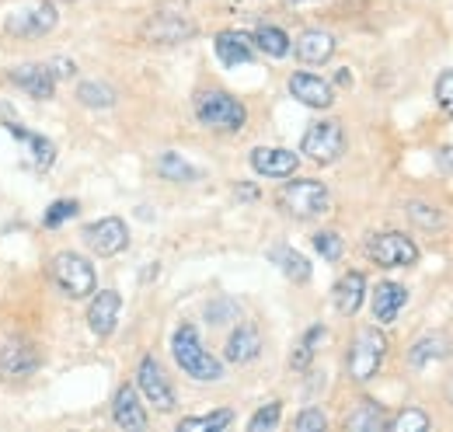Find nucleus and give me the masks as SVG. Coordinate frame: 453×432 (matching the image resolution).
I'll return each instance as SVG.
<instances>
[{"label":"nucleus","mask_w":453,"mask_h":432,"mask_svg":"<svg viewBox=\"0 0 453 432\" xmlns=\"http://www.w3.org/2000/svg\"><path fill=\"white\" fill-rule=\"evenodd\" d=\"M293 429L296 432H325L328 429V415L321 408H303L296 419H293Z\"/></svg>","instance_id":"e433bc0d"},{"label":"nucleus","mask_w":453,"mask_h":432,"mask_svg":"<svg viewBox=\"0 0 453 432\" xmlns=\"http://www.w3.org/2000/svg\"><path fill=\"white\" fill-rule=\"evenodd\" d=\"M366 258L380 269H411L418 262V244L401 230H377L363 244Z\"/></svg>","instance_id":"423d86ee"},{"label":"nucleus","mask_w":453,"mask_h":432,"mask_svg":"<svg viewBox=\"0 0 453 432\" xmlns=\"http://www.w3.org/2000/svg\"><path fill=\"white\" fill-rule=\"evenodd\" d=\"M450 405H453V383H450Z\"/></svg>","instance_id":"a18cd8bd"},{"label":"nucleus","mask_w":453,"mask_h":432,"mask_svg":"<svg viewBox=\"0 0 453 432\" xmlns=\"http://www.w3.org/2000/svg\"><path fill=\"white\" fill-rule=\"evenodd\" d=\"M300 154L314 164H335L345 154V129L339 119H318L300 140Z\"/></svg>","instance_id":"0eeeda50"},{"label":"nucleus","mask_w":453,"mask_h":432,"mask_svg":"<svg viewBox=\"0 0 453 432\" xmlns=\"http://www.w3.org/2000/svg\"><path fill=\"white\" fill-rule=\"evenodd\" d=\"M276 206L293 220H314V216H325L332 210V192L318 178H296V181H286L276 192Z\"/></svg>","instance_id":"7ed1b4c3"},{"label":"nucleus","mask_w":453,"mask_h":432,"mask_svg":"<svg viewBox=\"0 0 453 432\" xmlns=\"http://www.w3.org/2000/svg\"><path fill=\"white\" fill-rule=\"evenodd\" d=\"M4 129L18 140V143H25L28 147V154H32V164L39 167V171H50L53 164H57V143L50 140V136H42V133H32V129H25L21 122H14V119H7L4 122Z\"/></svg>","instance_id":"412c9836"},{"label":"nucleus","mask_w":453,"mask_h":432,"mask_svg":"<svg viewBox=\"0 0 453 432\" xmlns=\"http://www.w3.org/2000/svg\"><path fill=\"white\" fill-rule=\"evenodd\" d=\"M50 279L57 282V289L70 300H88L95 289H98V275L95 266L77 255V251H59L50 262Z\"/></svg>","instance_id":"39448f33"},{"label":"nucleus","mask_w":453,"mask_h":432,"mask_svg":"<svg viewBox=\"0 0 453 432\" xmlns=\"http://www.w3.org/2000/svg\"><path fill=\"white\" fill-rule=\"evenodd\" d=\"M251 167L262 178H293L300 167V154L286 147H255L251 150Z\"/></svg>","instance_id":"a211bd4d"},{"label":"nucleus","mask_w":453,"mask_h":432,"mask_svg":"<svg viewBox=\"0 0 453 432\" xmlns=\"http://www.w3.org/2000/svg\"><path fill=\"white\" fill-rule=\"evenodd\" d=\"M251 42H255L258 53L273 56V59H283V56L293 53V42H289V35H286L280 25H258L251 32Z\"/></svg>","instance_id":"cd10ccee"},{"label":"nucleus","mask_w":453,"mask_h":432,"mask_svg":"<svg viewBox=\"0 0 453 432\" xmlns=\"http://www.w3.org/2000/svg\"><path fill=\"white\" fill-rule=\"evenodd\" d=\"M213 53H217V59L224 63L226 70H234V66L251 63L258 50H255V42H251L248 32H234V28H226V32H220V35L213 39Z\"/></svg>","instance_id":"aec40b11"},{"label":"nucleus","mask_w":453,"mask_h":432,"mask_svg":"<svg viewBox=\"0 0 453 432\" xmlns=\"http://www.w3.org/2000/svg\"><path fill=\"white\" fill-rule=\"evenodd\" d=\"M280 419H283V405L280 401H269V405H262L251 419H248V432H269L280 426Z\"/></svg>","instance_id":"72a5a7b5"},{"label":"nucleus","mask_w":453,"mask_h":432,"mask_svg":"<svg viewBox=\"0 0 453 432\" xmlns=\"http://www.w3.org/2000/svg\"><path fill=\"white\" fill-rule=\"evenodd\" d=\"M332 300H335V311H339L342 318L359 314V307L366 300V275L359 269L345 272L339 282H335V289H332Z\"/></svg>","instance_id":"4be33fe9"},{"label":"nucleus","mask_w":453,"mask_h":432,"mask_svg":"<svg viewBox=\"0 0 453 432\" xmlns=\"http://www.w3.org/2000/svg\"><path fill=\"white\" fill-rule=\"evenodd\" d=\"M388 359V335L380 328H359L349 352H345V370L356 383H370L380 374Z\"/></svg>","instance_id":"20e7f679"},{"label":"nucleus","mask_w":453,"mask_h":432,"mask_svg":"<svg viewBox=\"0 0 453 432\" xmlns=\"http://www.w3.org/2000/svg\"><path fill=\"white\" fill-rule=\"evenodd\" d=\"M335 84H342V88L352 84V73H349V70H339V73H335Z\"/></svg>","instance_id":"37998d69"},{"label":"nucleus","mask_w":453,"mask_h":432,"mask_svg":"<svg viewBox=\"0 0 453 432\" xmlns=\"http://www.w3.org/2000/svg\"><path fill=\"white\" fill-rule=\"evenodd\" d=\"M335 35L332 32H321V28H303L300 35H296V42H293V53L300 63H307V66H321V63H328L332 56H335Z\"/></svg>","instance_id":"6ab92c4d"},{"label":"nucleus","mask_w":453,"mask_h":432,"mask_svg":"<svg viewBox=\"0 0 453 432\" xmlns=\"http://www.w3.org/2000/svg\"><path fill=\"white\" fill-rule=\"evenodd\" d=\"M7 81L18 91H25L28 98H35V102H50L57 95V77H53V70L46 63H21V66H14L7 73Z\"/></svg>","instance_id":"ddd939ff"},{"label":"nucleus","mask_w":453,"mask_h":432,"mask_svg":"<svg viewBox=\"0 0 453 432\" xmlns=\"http://www.w3.org/2000/svg\"><path fill=\"white\" fill-rule=\"evenodd\" d=\"M234 422V412L220 408V412H210V415H188L178 422V432H220Z\"/></svg>","instance_id":"c756f323"},{"label":"nucleus","mask_w":453,"mask_h":432,"mask_svg":"<svg viewBox=\"0 0 453 432\" xmlns=\"http://www.w3.org/2000/svg\"><path fill=\"white\" fill-rule=\"evenodd\" d=\"M408 220H411L415 227H422V230L443 227V213H440L436 206H429V203H408Z\"/></svg>","instance_id":"f704fd0d"},{"label":"nucleus","mask_w":453,"mask_h":432,"mask_svg":"<svg viewBox=\"0 0 453 432\" xmlns=\"http://www.w3.org/2000/svg\"><path fill=\"white\" fill-rule=\"evenodd\" d=\"M433 426L429 422V415L422 412V408H401L395 419H391V426L388 429H395V432H426Z\"/></svg>","instance_id":"2f4dec72"},{"label":"nucleus","mask_w":453,"mask_h":432,"mask_svg":"<svg viewBox=\"0 0 453 432\" xmlns=\"http://www.w3.org/2000/svg\"><path fill=\"white\" fill-rule=\"evenodd\" d=\"M136 390L147 397V405H154L165 415L174 412V405H178V394L171 387L168 374H165V366L154 356H143L140 359V366H136Z\"/></svg>","instance_id":"6e6552de"},{"label":"nucleus","mask_w":453,"mask_h":432,"mask_svg":"<svg viewBox=\"0 0 453 432\" xmlns=\"http://www.w3.org/2000/svg\"><path fill=\"white\" fill-rule=\"evenodd\" d=\"M311 241H314V251H318L325 262H339L342 255H345V244H342V237L335 230H318Z\"/></svg>","instance_id":"473e14b6"},{"label":"nucleus","mask_w":453,"mask_h":432,"mask_svg":"<svg viewBox=\"0 0 453 432\" xmlns=\"http://www.w3.org/2000/svg\"><path fill=\"white\" fill-rule=\"evenodd\" d=\"M50 70H53V77H73V73H77V66H73V63H70V59H53V63H50Z\"/></svg>","instance_id":"ea45409f"},{"label":"nucleus","mask_w":453,"mask_h":432,"mask_svg":"<svg viewBox=\"0 0 453 432\" xmlns=\"http://www.w3.org/2000/svg\"><path fill=\"white\" fill-rule=\"evenodd\" d=\"M196 21L185 18V14H174V11H161V14H150L143 25H140V35L150 42V46H178V42H188L196 39Z\"/></svg>","instance_id":"9d476101"},{"label":"nucleus","mask_w":453,"mask_h":432,"mask_svg":"<svg viewBox=\"0 0 453 432\" xmlns=\"http://www.w3.org/2000/svg\"><path fill=\"white\" fill-rule=\"evenodd\" d=\"M447 356H450V342H447L443 335H422V338L408 349V366L422 370V366L440 363V359H447Z\"/></svg>","instance_id":"bb28decb"},{"label":"nucleus","mask_w":453,"mask_h":432,"mask_svg":"<svg viewBox=\"0 0 453 432\" xmlns=\"http://www.w3.org/2000/svg\"><path fill=\"white\" fill-rule=\"evenodd\" d=\"M77 210H81V206H77V199H57V203H53V206L42 213V227L57 230V227H63L66 220H73V216H77Z\"/></svg>","instance_id":"c9c22d12"},{"label":"nucleus","mask_w":453,"mask_h":432,"mask_svg":"<svg viewBox=\"0 0 453 432\" xmlns=\"http://www.w3.org/2000/svg\"><path fill=\"white\" fill-rule=\"evenodd\" d=\"M325 335H328L325 324H311V328L300 335V342H296V349H293V356H289V370L307 374L311 363H314V356H318V345L325 342Z\"/></svg>","instance_id":"a878e982"},{"label":"nucleus","mask_w":453,"mask_h":432,"mask_svg":"<svg viewBox=\"0 0 453 432\" xmlns=\"http://www.w3.org/2000/svg\"><path fill=\"white\" fill-rule=\"evenodd\" d=\"M345 432H384L391 426V415L384 412V405H377L373 397H363L349 415H345Z\"/></svg>","instance_id":"5701e85b"},{"label":"nucleus","mask_w":453,"mask_h":432,"mask_svg":"<svg viewBox=\"0 0 453 432\" xmlns=\"http://www.w3.org/2000/svg\"><path fill=\"white\" fill-rule=\"evenodd\" d=\"M258 352H262V331H258V324L241 321L230 331V338H226L224 359L234 363V366H244V363H255Z\"/></svg>","instance_id":"f3484780"},{"label":"nucleus","mask_w":453,"mask_h":432,"mask_svg":"<svg viewBox=\"0 0 453 432\" xmlns=\"http://www.w3.org/2000/svg\"><path fill=\"white\" fill-rule=\"evenodd\" d=\"M286 88H289V95H293L300 105H307V108H318V112H321V108L335 105V88H332L325 77H318V73H303V70H300V73L289 77Z\"/></svg>","instance_id":"dca6fc26"},{"label":"nucleus","mask_w":453,"mask_h":432,"mask_svg":"<svg viewBox=\"0 0 453 432\" xmlns=\"http://www.w3.org/2000/svg\"><path fill=\"white\" fill-rule=\"evenodd\" d=\"M119 311H122V297L119 289H95L91 304H88V328L98 338H109L119 324Z\"/></svg>","instance_id":"2eb2a0df"},{"label":"nucleus","mask_w":453,"mask_h":432,"mask_svg":"<svg viewBox=\"0 0 453 432\" xmlns=\"http://www.w3.org/2000/svg\"><path fill=\"white\" fill-rule=\"evenodd\" d=\"M154 167H157V174H161L165 181H174V185H188V181L199 178V167H192V164L185 161L181 154H174V150H165Z\"/></svg>","instance_id":"c85d7f7f"},{"label":"nucleus","mask_w":453,"mask_h":432,"mask_svg":"<svg viewBox=\"0 0 453 432\" xmlns=\"http://www.w3.org/2000/svg\"><path fill=\"white\" fill-rule=\"evenodd\" d=\"M171 356H174V363H178V370L185 377L199 380V383H217V380L224 377V363L203 345L196 324L185 321L174 328V335H171Z\"/></svg>","instance_id":"f257e3e1"},{"label":"nucleus","mask_w":453,"mask_h":432,"mask_svg":"<svg viewBox=\"0 0 453 432\" xmlns=\"http://www.w3.org/2000/svg\"><path fill=\"white\" fill-rule=\"evenodd\" d=\"M206 321L210 324H226V321H237V304L234 300H213V304H206Z\"/></svg>","instance_id":"4c0bfd02"},{"label":"nucleus","mask_w":453,"mask_h":432,"mask_svg":"<svg viewBox=\"0 0 453 432\" xmlns=\"http://www.w3.org/2000/svg\"><path fill=\"white\" fill-rule=\"evenodd\" d=\"M283 4H289V7H296V4H314V0H283Z\"/></svg>","instance_id":"c03bdc74"},{"label":"nucleus","mask_w":453,"mask_h":432,"mask_svg":"<svg viewBox=\"0 0 453 432\" xmlns=\"http://www.w3.org/2000/svg\"><path fill=\"white\" fill-rule=\"evenodd\" d=\"M81 237H84V244H88L91 255L112 258L119 251H126V244H129V227H126L122 216H102V220L88 223V227L81 230Z\"/></svg>","instance_id":"1a4fd4ad"},{"label":"nucleus","mask_w":453,"mask_h":432,"mask_svg":"<svg viewBox=\"0 0 453 432\" xmlns=\"http://www.w3.org/2000/svg\"><path fill=\"white\" fill-rule=\"evenodd\" d=\"M269 262L276 266V269L283 272L289 282H296V286H303V282H311V262L296 251V248H289V244H276V248H269Z\"/></svg>","instance_id":"393cba45"},{"label":"nucleus","mask_w":453,"mask_h":432,"mask_svg":"<svg viewBox=\"0 0 453 432\" xmlns=\"http://www.w3.org/2000/svg\"><path fill=\"white\" fill-rule=\"evenodd\" d=\"M115 98H119L115 88L102 84V81H84V84H77V102L84 108H112Z\"/></svg>","instance_id":"7c9ffc66"},{"label":"nucleus","mask_w":453,"mask_h":432,"mask_svg":"<svg viewBox=\"0 0 453 432\" xmlns=\"http://www.w3.org/2000/svg\"><path fill=\"white\" fill-rule=\"evenodd\" d=\"M436 105L443 115H453V70H443L436 77Z\"/></svg>","instance_id":"58836bf2"},{"label":"nucleus","mask_w":453,"mask_h":432,"mask_svg":"<svg viewBox=\"0 0 453 432\" xmlns=\"http://www.w3.org/2000/svg\"><path fill=\"white\" fill-rule=\"evenodd\" d=\"M192 112H196L199 126H206V129H213V133H241L244 122H248L244 102L234 98L230 91H220V88L199 91L196 102H192Z\"/></svg>","instance_id":"f03ea898"},{"label":"nucleus","mask_w":453,"mask_h":432,"mask_svg":"<svg viewBox=\"0 0 453 432\" xmlns=\"http://www.w3.org/2000/svg\"><path fill=\"white\" fill-rule=\"evenodd\" d=\"M373 318L380 324H391L397 321V314H401V307L408 304V289L401 286V282H391V279H384V282H377V289H373Z\"/></svg>","instance_id":"b1692460"},{"label":"nucleus","mask_w":453,"mask_h":432,"mask_svg":"<svg viewBox=\"0 0 453 432\" xmlns=\"http://www.w3.org/2000/svg\"><path fill=\"white\" fill-rule=\"evenodd\" d=\"M59 21V11L57 4H35V7H28V11H18V14H11L7 18V32L11 35H21V39H42V35H50L53 28H57Z\"/></svg>","instance_id":"f8f14e48"},{"label":"nucleus","mask_w":453,"mask_h":432,"mask_svg":"<svg viewBox=\"0 0 453 432\" xmlns=\"http://www.w3.org/2000/svg\"><path fill=\"white\" fill-rule=\"evenodd\" d=\"M112 422L119 429L126 432H143L147 429V408H143V401H140V390H136V383H122L119 390H115L112 397Z\"/></svg>","instance_id":"4468645a"},{"label":"nucleus","mask_w":453,"mask_h":432,"mask_svg":"<svg viewBox=\"0 0 453 432\" xmlns=\"http://www.w3.org/2000/svg\"><path fill=\"white\" fill-rule=\"evenodd\" d=\"M436 164H440L447 174H453V147H440V150H436Z\"/></svg>","instance_id":"a19ab883"},{"label":"nucleus","mask_w":453,"mask_h":432,"mask_svg":"<svg viewBox=\"0 0 453 432\" xmlns=\"http://www.w3.org/2000/svg\"><path fill=\"white\" fill-rule=\"evenodd\" d=\"M237 199H258V189L255 185H237Z\"/></svg>","instance_id":"79ce46f5"},{"label":"nucleus","mask_w":453,"mask_h":432,"mask_svg":"<svg viewBox=\"0 0 453 432\" xmlns=\"http://www.w3.org/2000/svg\"><path fill=\"white\" fill-rule=\"evenodd\" d=\"M42 366V352L32 338H7L0 349V380H28Z\"/></svg>","instance_id":"9b49d317"}]
</instances>
